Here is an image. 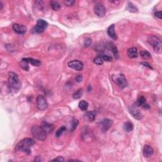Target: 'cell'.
Returning <instances> with one entry per match:
<instances>
[{
  "label": "cell",
  "instance_id": "cell-8",
  "mask_svg": "<svg viewBox=\"0 0 162 162\" xmlns=\"http://www.w3.org/2000/svg\"><path fill=\"white\" fill-rule=\"evenodd\" d=\"M106 8L101 4H97L94 8V12L97 17H103L106 14Z\"/></svg>",
  "mask_w": 162,
  "mask_h": 162
},
{
  "label": "cell",
  "instance_id": "cell-6",
  "mask_svg": "<svg viewBox=\"0 0 162 162\" xmlns=\"http://www.w3.org/2000/svg\"><path fill=\"white\" fill-rule=\"evenodd\" d=\"M48 25V23L46 21L44 20L43 19H39L37 21L36 25L35 27H34V29H35L36 32L39 33H42L44 31V30L47 28Z\"/></svg>",
  "mask_w": 162,
  "mask_h": 162
},
{
  "label": "cell",
  "instance_id": "cell-30",
  "mask_svg": "<svg viewBox=\"0 0 162 162\" xmlns=\"http://www.w3.org/2000/svg\"><path fill=\"white\" fill-rule=\"evenodd\" d=\"M78 124H79V122H78V120H77V119H75V118L73 119L72 122L71 128H70V129H71L72 131H74V130L75 129Z\"/></svg>",
  "mask_w": 162,
  "mask_h": 162
},
{
  "label": "cell",
  "instance_id": "cell-19",
  "mask_svg": "<svg viewBox=\"0 0 162 162\" xmlns=\"http://www.w3.org/2000/svg\"><path fill=\"white\" fill-rule=\"evenodd\" d=\"M124 129L127 132H130L133 130V124L130 122H126L124 124Z\"/></svg>",
  "mask_w": 162,
  "mask_h": 162
},
{
  "label": "cell",
  "instance_id": "cell-29",
  "mask_svg": "<svg viewBox=\"0 0 162 162\" xmlns=\"http://www.w3.org/2000/svg\"><path fill=\"white\" fill-rule=\"evenodd\" d=\"M93 61H94V64L98 65H103V60L101 57H96V58L94 59V60H93Z\"/></svg>",
  "mask_w": 162,
  "mask_h": 162
},
{
  "label": "cell",
  "instance_id": "cell-5",
  "mask_svg": "<svg viewBox=\"0 0 162 162\" xmlns=\"http://www.w3.org/2000/svg\"><path fill=\"white\" fill-rule=\"evenodd\" d=\"M36 105L38 110L41 111H44L46 109H47L48 107V102L44 96L38 95L36 100Z\"/></svg>",
  "mask_w": 162,
  "mask_h": 162
},
{
  "label": "cell",
  "instance_id": "cell-17",
  "mask_svg": "<svg viewBox=\"0 0 162 162\" xmlns=\"http://www.w3.org/2000/svg\"><path fill=\"white\" fill-rule=\"evenodd\" d=\"M29 62L28 60H27V58H23L20 61V67L23 70H25V71H28L29 70Z\"/></svg>",
  "mask_w": 162,
  "mask_h": 162
},
{
  "label": "cell",
  "instance_id": "cell-20",
  "mask_svg": "<svg viewBox=\"0 0 162 162\" xmlns=\"http://www.w3.org/2000/svg\"><path fill=\"white\" fill-rule=\"evenodd\" d=\"M89 107V104L85 100H82L81 101H80L79 103V107L82 111H86L88 108Z\"/></svg>",
  "mask_w": 162,
  "mask_h": 162
},
{
  "label": "cell",
  "instance_id": "cell-24",
  "mask_svg": "<svg viewBox=\"0 0 162 162\" xmlns=\"http://www.w3.org/2000/svg\"><path fill=\"white\" fill-rule=\"evenodd\" d=\"M50 6H51V7L52 8V9L55 11L58 10L60 8V5L57 2V1H51V2H50Z\"/></svg>",
  "mask_w": 162,
  "mask_h": 162
},
{
  "label": "cell",
  "instance_id": "cell-16",
  "mask_svg": "<svg viewBox=\"0 0 162 162\" xmlns=\"http://www.w3.org/2000/svg\"><path fill=\"white\" fill-rule=\"evenodd\" d=\"M127 55L130 58H136L138 56L137 49L136 48H131L127 50Z\"/></svg>",
  "mask_w": 162,
  "mask_h": 162
},
{
  "label": "cell",
  "instance_id": "cell-9",
  "mask_svg": "<svg viewBox=\"0 0 162 162\" xmlns=\"http://www.w3.org/2000/svg\"><path fill=\"white\" fill-rule=\"evenodd\" d=\"M129 111L130 114L133 116L134 118L137 120H140L143 118V115L140 112L136 105H132L129 107Z\"/></svg>",
  "mask_w": 162,
  "mask_h": 162
},
{
  "label": "cell",
  "instance_id": "cell-11",
  "mask_svg": "<svg viewBox=\"0 0 162 162\" xmlns=\"http://www.w3.org/2000/svg\"><path fill=\"white\" fill-rule=\"evenodd\" d=\"M112 124H113L112 120L108 118H105L104 119V120H103L100 123V127H101V130H102L103 132H106L111 127Z\"/></svg>",
  "mask_w": 162,
  "mask_h": 162
},
{
  "label": "cell",
  "instance_id": "cell-18",
  "mask_svg": "<svg viewBox=\"0 0 162 162\" xmlns=\"http://www.w3.org/2000/svg\"><path fill=\"white\" fill-rule=\"evenodd\" d=\"M84 117L86 118L87 120L89 122H93L95 119L96 117V111H87L84 115Z\"/></svg>",
  "mask_w": 162,
  "mask_h": 162
},
{
  "label": "cell",
  "instance_id": "cell-3",
  "mask_svg": "<svg viewBox=\"0 0 162 162\" xmlns=\"http://www.w3.org/2000/svg\"><path fill=\"white\" fill-rule=\"evenodd\" d=\"M31 133L36 139L39 140H44L46 138L47 133L41 126H33L31 129Z\"/></svg>",
  "mask_w": 162,
  "mask_h": 162
},
{
  "label": "cell",
  "instance_id": "cell-31",
  "mask_svg": "<svg viewBox=\"0 0 162 162\" xmlns=\"http://www.w3.org/2000/svg\"><path fill=\"white\" fill-rule=\"evenodd\" d=\"M91 43H92V41H91V39L89 38H86L84 41V46L86 47H88L91 45Z\"/></svg>",
  "mask_w": 162,
  "mask_h": 162
},
{
  "label": "cell",
  "instance_id": "cell-33",
  "mask_svg": "<svg viewBox=\"0 0 162 162\" xmlns=\"http://www.w3.org/2000/svg\"><path fill=\"white\" fill-rule=\"evenodd\" d=\"M51 161H64V158L61 157H58L56 158H54V159H53V160H51Z\"/></svg>",
  "mask_w": 162,
  "mask_h": 162
},
{
  "label": "cell",
  "instance_id": "cell-39",
  "mask_svg": "<svg viewBox=\"0 0 162 162\" xmlns=\"http://www.w3.org/2000/svg\"><path fill=\"white\" fill-rule=\"evenodd\" d=\"M38 158H39V157H37L36 158H35V160H34V161H41V158L38 159Z\"/></svg>",
  "mask_w": 162,
  "mask_h": 162
},
{
  "label": "cell",
  "instance_id": "cell-13",
  "mask_svg": "<svg viewBox=\"0 0 162 162\" xmlns=\"http://www.w3.org/2000/svg\"><path fill=\"white\" fill-rule=\"evenodd\" d=\"M143 154L145 158H149L153 154V148L149 145H145L143 149Z\"/></svg>",
  "mask_w": 162,
  "mask_h": 162
},
{
  "label": "cell",
  "instance_id": "cell-32",
  "mask_svg": "<svg viewBox=\"0 0 162 162\" xmlns=\"http://www.w3.org/2000/svg\"><path fill=\"white\" fill-rule=\"evenodd\" d=\"M102 58L104 61H112V57L109 55H103Z\"/></svg>",
  "mask_w": 162,
  "mask_h": 162
},
{
  "label": "cell",
  "instance_id": "cell-23",
  "mask_svg": "<svg viewBox=\"0 0 162 162\" xmlns=\"http://www.w3.org/2000/svg\"><path fill=\"white\" fill-rule=\"evenodd\" d=\"M27 60H28L29 64H32V65L35 66V67H39L41 65V61L39 60L34 59L32 58H27Z\"/></svg>",
  "mask_w": 162,
  "mask_h": 162
},
{
  "label": "cell",
  "instance_id": "cell-37",
  "mask_svg": "<svg viewBox=\"0 0 162 162\" xmlns=\"http://www.w3.org/2000/svg\"><path fill=\"white\" fill-rule=\"evenodd\" d=\"M140 64H141V65H144V67H148V68H151V69H152V67H151V66H150V64H149L147 62H142V63H140Z\"/></svg>",
  "mask_w": 162,
  "mask_h": 162
},
{
  "label": "cell",
  "instance_id": "cell-36",
  "mask_svg": "<svg viewBox=\"0 0 162 162\" xmlns=\"http://www.w3.org/2000/svg\"><path fill=\"white\" fill-rule=\"evenodd\" d=\"M64 3H65V5H67V6H72L74 3H75V1H66Z\"/></svg>",
  "mask_w": 162,
  "mask_h": 162
},
{
  "label": "cell",
  "instance_id": "cell-2",
  "mask_svg": "<svg viewBox=\"0 0 162 162\" xmlns=\"http://www.w3.org/2000/svg\"><path fill=\"white\" fill-rule=\"evenodd\" d=\"M8 86L14 90H18L21 87V83L18 79V75L13 72H10L8 74Z\"/></svg>",
  "mask_w": 162,
  "mask_h": 162
},
{
  "label": "cell",
  "instance_id": "cell-26",
  "mask_svg": "<svg viewBox=\"0 0 162 162\" xmlns=\"http://www.w3.org/2000/svg\"><path fill=\"white\" fill-rule=\"evenodd\" d=\"M66 130H67V128H66V127H65V126H62V127H60L59 129H58L57 132H56L55 136L57 137H60V136L62 135L63 133H64Z\"/></svg>",
  "mask_w": 162,
  "mask_h": 162
},
{
  "label": "cell",
  "instance_id": "cell-27",
  "mask_svg": "<svg viewBox=\"0 0 162 162\" xmlns=\"http://www.w3.org/2000/svg\"><path fill=\"white\" fill-rule=\"evenodd\" d=\"M146 102V98L143 96H141L138 98L137 102H136V106L137 107H140L142 106L143 104H144Z\"/></svg>",
  "mask_w": 162,
  "mask_h": 162
},
{
  "label": "cell",
  "instance_id": "cell-12",
  "mask_svg": "<svg viewBox=\"0 0 162 162\" xmlns=\"http://www.w3.org/2000/svg\"><path fill=\"white\" fill-rule=\"evenodd\" d=\"M13 30L17 34H24L27 32V27L24 25H20L18 24H15L13 25Z\"/></svg>",
  "mask_w": 162,
  "mask_h": 162
},
{
  "label": "cell",
  "instance_id": "cell-38",
  "mask_svg": "<svg viewBox=\"0 0 162 162\" xmlns=\"http://www.w3.org/2000/svg\"><path fill=\"white\" fill-rule=\"evenodd\" d=\"M142 107H143V108H145V109H149L150 108V107L149 104H146V103H144V104H143V105H142Z\"/></svg>",
  "mask_w": 162,
  "mask_h": 162
},
{
  "label": "cell",
  "instance_id": "cell-22",
  "mask_svg": "<svg viewBox=\"0 0 162 162\" xmlns=\"http://www.w3.org/2000/svg\"><path fill=\"white\" fill-rule=\"evenodd\" d=\"M83 94V89L82 88L81 89H79L78 90H77L76 92H75L73 94L72 96H73V98L74 99V100H78V99H79L80 97H82V96Z\"/></svg>",
  "mask_w": 162,
  "mask_h": 162
},
{
  "label": "cell",
  "instance_id": "cell-25",
  "mask_svg": "<svg viewBox=\"0 0 162 162\" xmlns=\"http://www.w3.org/2000/svg\"><path fill=\"white\" fill-rule=\"evenodd\" d=\"M140 54L141 58H143V59L145 60L148 59V58H150V57H151V54H150L148 51H145V50H144V51H140Z\"/></svg>",
  "mask_w": 162,
  "mask_h": 162
},
{
  "label": "cell",
  "instance_id": "cell-28",
  "mask_svg": "<svg viewBox=\"0 0 162 162\" xmlns=\"http://www.w3.org/2000/svg\"><path fill=\"white\" fill-rule=\"evenodd\" d=\"M110 47H111V51H112L115 57L117 58L118 57V50H117V48L115 46V45L113 43H111V44H110Z\"/></svg>",
  "mask_w": 162,
  "mask_h": 162
},
{
  "label": "cell",
  "instance_id": "cell-10",
  "mask_svg": "<svg viewBox=\"0 0 162 162\" xmlns=\"http://www.w3.org/2000/svg\"><path fill=\"white\" fill-rule=\"evenodd\" d=\"M116 83L117 86L121 89H124L127 86V81L123 74L118 75L116 78Z\"/></svg>",
  "mask_w": 162,
  "mask_h": 162
},
{
  "label": "cell",
  "instance_id": "cell-14",
  "mask_svg": "<svg viewBox=\"0 0 162 162\" xmlns=\"http://www.w3.org/2000/svg\"><path fill=\"white\" fill-rule=\"evenodd\" d=\"M107 32H108L109 36L111 38H112L114 40L117 39V36L115 33L114 24H112V25H110V26L108 27V29H107Z\"/></svg>",
  "mask_w": 162,
  "mask_h": 162
},
{
  "label": "cell",
  "instance_id": "cell-7",
  "mask_svg": "<svg viewBox=\"0 0 162 162\" xmlns=\"http://www.w3.org/2000/svg\"><path fill=\"white\" fill-rule=\"evenodd\" d=\"M68 66L73 69L81 71L84 68V64L80 60H72L68 63Z\"/></svg>",
  "mask_w": 162,
  "mask_h": 162
},
{
  "label": "cell",
  "instance_id": "cell-34",
  "mask_svg": "<svg viewBox=\"0 0 162 162\" xmlns=\"http://www.w3.org/2000/svg\"><path fill=\"white\" fill-rule=\"evenodd\" d=\"M154 15L157 17V18H160V19H161L162 18V12L161 11H157L155 12L154 13Z\"/></svg>",
  "mask_w": 162,
  "mask_h": 162
},
{
  "label": "cell",
  "instance_id": "cell-4",
  "mask_svg": "<svg viewBox=\"0 0 162 162\" xmlns=\"http://www.w3.org/2000/svg\"><path fill=\"white\" fill-rule=\"evenodd\" d=\"M148 43L153 46L154 52L157 53H161L162 43L161 40L158 37L155 36H151L148 39Z\"/></svg>",
  "mask_w": 162,
  "mask_h": 162
},
{
  "label": "cell",
  "instance_id": "cell-15",
  "mask_svg": "<svg viewBox=\"0 0 162 162\" xmlns=\"http://www.w3.org/2000/svg\"><path fill=\"white\" fill-rule=\"evenodd\" d=\"M41 127L43 128V129L45 130L47 134L51 132L54 129L53 125L49 124V123L46 122H43L42 124H41Z\"/></svg>",
  "mask_w": 162,
  "mask_h": 162
},
{
  "label": "cell",
  "instance_id": "cell-35",
  "mask_svg": "<svg viewBox=\"0 0 162 162\" xmlns=\"http://www.w3.org/2000/svg\"><path fill=\"white\" fill-rule=\"evenodd\" d=\"M82 79H83V77H82V75H77V76H76L75 80L77 82H82Z\"/></svg>",
  "mask_w": 162,
  "mask_h": 162
},
{
  "label": "cell",
  "instance_id": "cell-1",
  "mask_svg": "<svg viewBox=\"0 0 162 162\" xmlns=\"http://www.w3.org/2000/svg\"><path fill=\"white\" fill-rule=\"evenodd\" d=\"M34 144V140L31 138H25L21 140L15 146V152H24L26 154H30L31 153V148Z\"/></svg>",
  "mask_w": 162,
  "mask_h": 162
},
{
  "label": "cell",
  "instance_id": "cell-21",
  "mask_svg": "<svg viewBox=\"0 0 162 162\" xmlns=\"http://www.w3.org/2000/svg\"><path fill=\"white\" fill-rule=\"evenodd\" d=\"M127 9L130 12H132V13H136L138 11V9H137V7H136L134 4L132 3H130V2H129L128 4H127Z\"/></svg>",
  "mask_w": 162,
  "mask_h": 162
}]
</instances>
